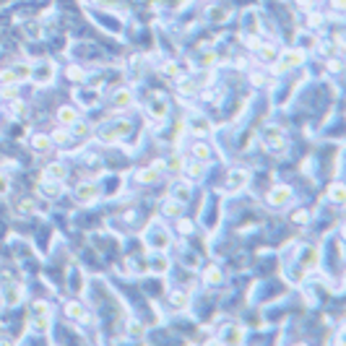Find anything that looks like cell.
I'll return each instance as SVG.
<instances>
[{
	"label": "cell",
	"instance_id": "1",
	"mask_svg": "<svg viewBox=\"0 0 346 346\" xmlns=\"http://www.w3.org/2000/svg\"><path fill=\"white\" fill-rule=\"evenodd\" d=\"M292 201V190L289 187H284V185H279V187H274L271 190V193H268V203H271V206H286Z\"/></svg>",
	"mask_w": 346,
	"mask_h": 346
},
{
	"label": "cell",
	"instance_id": "2",
	"mask_svg": "<svg viewBox=\"0 0 346 346\" xmlns=\"http://www.w3.org/2000/svg\"><path fill=\"white\" fill-rule=\"evenodd\" d=\"M302 60H304V52H299V50H289V52H284V57L279 60L276 70H286V68H292V65H299Z\"/></svg>",
	"mask_w": 346,
	"mask_h": 346
},
{
	"label": "cell",
	"instance_id": "3",
	"mask_svg": "<svg viewBox=\"0 0 346 346\" xmlns=\"http://www.w3.org/2000/svg\"><path fill=\"white\" fill-rule=\"evenodd\" d=\"M97 198V185H81L75 190V201L79 203H91Z\"/></svg>",
	"mask_w": 346,
	"mask_h": 346
},
{
	"label": "cell",
	"instance_id": "4",
	"mask_svg": "<svg viewBox=\"0 0 346 346\" xmlns=\"http://www.w3.org/2000/svg\"><path fill=\"white\" fill-rule=\"evenodd\" d=\"M245 180H247L245 172H240V169L232 172V175H229V180H226V190H229V193H235V190H240L245 185Z\"/></svg>",
	"mask_w": 346,
	"mask_h": 346
},
{
	"label": "cell",
	"instance_id": "5",
	"mask_svg": "<svg viewBox=\"0 0 346 346\" xmlns=\"http://www.w3.org/2000/svg\"><path fill=\"white\" fill-rule=\"evenodd\" d=\"M57 120H60L63 125H73L75 120H79V112H75L73 107H63V109L57 112Z\"/></svg>",
	"mask_w": 346,
	"mask_h": 346
},
{
	"label": "cell",
	"instance_id": "6",
	"mask_svg": "<svg viewBox=\"0 0 346 346\" xmlns=\"http://www.w3.org/2000/svg\"><path fill=\"white\" fill-rule=\"evenodd\" d=\"M328 193H331V198H333L336 203H343V201H346V187H343L341 182L331 185V190H328Z\"/></svg>",
	"mask_w": 346,
	"mask_h": 346
},
{
	"label": "cell",
	"instance_id": "7",
	"mask_svg": "<svg viewBox=\"0 0 346 346\" xmlns=\"http://www.w3.org/2000/svg\"><path fill=\"white\" fill-rule=\"evenodd\" d=\"M151 114H153V118H164V114H167V102L164 99H153L151 102Z\"/></svg>",
	"mask_w": 346,
	"mask_h": 346
},
{
	"label": "cell",
	"instance_id": "8",
	"mask_svg": "<svg viewBox=\"0 0 346 346\" xmlns=\"http://www.w3.org/2000/svg\"><path fill=\"white\" fill-rule=\"evenodd\" d=\"M265 138H268V146H274V148H281V146H284V138L279 136V130H276V128L268 130V133H265Z\"/></svg>",
	"mask_w": 346,
	"mask_h": 346
},
{
	"label": "cell",
	"instance_id": "9",
	"mask_svg": "<svg viewBox=\"0 0 346 346\" xmlns=\"http://www.w3.org/2000/svg\"><path fill=\"white\" fill-rule=\"evenodd\" d=\"M157 180H159L157 169H143V172H138V182H143V185H151V182H157Z\"/></svg>",
	"mask_w": 346,
	"mask_h": 346
},
{
	"label": "cell",
	"instance_id": "10",
	"mask_svg": "<svg viewBox=\"0 0 346 346\" xmlns=\"http://www.w3.org/2000/svg\"><path fill=\"white\" fill-rule=\"evenodd\" d=\"M65 313H68L70 318H81V320H89V318L84 315V310H81V304H79V302H70V304L65 307Z\"/></svg>",
	"mask_w": 346,
	"mask_h": 346
},
{
	"label": "cell",
	"instance_id": "11",
	"mask_svg": "<svg viewBox=\"0 0 346 346\" xmlns=\"http://www.w3.org/2000/svg\"><path fill=\"white\" fill-rule=\"evenodd\" d=\"M172 196H175L177 201H185V198L190 196V187H187L185 182H182V185H180V182H175V187H172Z\"/></svg>",
	"mask_w": 346,
	"mask_h": 346
},
{
	"label": "cell",
	"instance_id": "12",
	"mask_svg": "<svg viewBox=\"0 0 346 346\" xmlns=\"http://www.w3.org/2000/svg\"><path fill=\"white\" fill-rule=\"evenodd\" d=\"M63 177H65V167H63V164L47 167V180H63Z\"/></svg>",
	"mask_w": 346,
	"mask_h": 346
},
{
	"label": "cell",
	"instance_id": "13",
	"mask_svg": "<svg viewBox=\"0 0 346 346\" xmlns=\"http://www.w3.org/2000/svg\"><path fill=\"white\" fill-rule=\"evenodd\" d=\"M193 153H196V159H208V157H211V148L203 146V143H196V146H193Z\"/></svg>",
	"mask_w": 346,
	"mask_h": 346
},
{
	"label": "cell",
	"instance_id": "14",
	"mask_svg": "<svg viewBox=\"0 0 346 346\" xmlns=\"http://www.w3.org/2000/svg\"><path fill=\"white\" fill-rule=\"evenodd\" d=\"M31 146H34V148H40V151H47V148H50V138H47V136H34Z\"/></svg>",
	"mask_w": 346,
	"mask_h": 346
},
{
	"label": "cell",
	"instance_id": "15",
	"mask_svg": "<svg viewBox=\"0 0 346 346\" xmlns=\"http://www.w3.org/2000/svg\"><path fill=\"white\" fill-rule=\"evenodd\" d=\"M0 84L13 86V84H16V73H13V70H0Z\"/></svg>",
	"mask_w": 346,
	"mask_h": 346
},
{
	"label": "cell",
	"instance_id": "16",
	"mask_svg": "<svg viewBox=\"0 0 346 346\" xmlns=\"http://www.w3.org/2000/svg\"><path fill=\"white\" fill-rule=\"evenodd\" d=\"M40 70H42V73H40V75H34V81H40V84H47V81H50V75H52V73H50L52 68H50V65H42Z\"/></svg>",
	"mask_w": 346,
	"mask_h": 346
},
{
	"label": "cell",
	"instance_id": "17",
	"mask_svg": "<svg viewBox=\"0 0 346 346\" xmlns=\"http://www.w3.org/2000/svg\"><path fill=\"white\" fill-rule=\"evenodd\" d=\"M206 281H208V284H219V281H221L219 268H208V271H206Z\"/></svg>",
	"mask_w": 346,
	"mask_h": 346
},
{
	"label": "cell",
	"instance_id": "18",
	"mask_svg": "<svg viewBox=\"0 0 346 346\" xmlns=\"http://www.w3.org/2000/svg\"><path fill=\"white\" fill-rule=\"evenodd\" d=\"M13 73H16V81H24V79H29V75H31L26 65H16V68H13Z\"/></svg>",
	"mask_w": 346,
	"mask_h": 346
},
{
	"label": "cell",
	"instance_id": "19",
	"mask_svg": "<svg viewBox=\"0 0 346 346\" xmlns=\"http://www.w3.org/2000/svg\"><path fill=\"white\" fill-rule=\"evenodd\" d=\"M172 304H175V307H185V304H187V294L175 292V294H172Z\"/></svg>",
	"mask_w": 346,
	"mask_h": 346
},
{
	"label": "cell",
	"instance_id": "20",
	"mask_svg": "<svg viewBox=\"0 0 346 346\" xmlns=\"http://www.w3.org/2000/svg\"><path fill=\"white\" fill-rule=\"evenodd\" d=\"M40 187H42V193H47V196H57V193H60V187L52 185V182H42Z\"/></svg>",
	"mask_w": 346,
	"mask_h": 346
},
{
	"label": "cell",
	"instance_id": "21",
	"mask_svg": "<svg viewBox=\"0 0 346 346\" xmlns=\"http://www.w3.org/2000/svg\"><path fill=\"white\" fill-rule=\"evenodd\" d=\"M73 133H75V136H86V133H89V125H84V123L75 120V123H73Z\"/></svg>",
	"mask_w": 346,
	"mask_h": 346
},
{
	"label": "cell",
	"instance_id": "22",
	"mask_svg": "<svg viewBox=\"0 0 346 346\" xmlns=\"http://www.w3.org/2000/svg\"><path fill=\"white\" fill-rule=\"evenodd\" d=\"M187 172H190V177H201V175H203V167H201L198 162H193V164L187 167Z\"/></svg>",
	"mask_w": 346,
	"mask_h": 346
},
{
	"label": "cell",
	"instance_id": "23",
	"mask_svg": "<svg viewBox=\"0 0 346 346\" xmlns=\"http://www.w3.org/2000/svg\"><path fill=\"white\" fill-rule=\"evenodd\" d=\"M68 75H70L73 81H84V70H81V68H70Z\"/></svg>",
	"mask_w": 346,
	"mask_h": 346
},
{
	"label": "cell",
	"instance_id": "24",
	"mask_svg": "<svg viewBox=\"0 0 346 346\" xmlns=\"http://www.w3.org/2000/svg\"><path fill=\"white\" fill-rule=\"evenodd\" d=\"M164 211H167L169 216H180V203H167Z\"/></svg>",
	"mask_w": 346,
	"mask_h": 346
},
{
	"label": "cell",
	"instance_id": "25",
	"mask_svg": "<svg viewBox=\"0 0 346 346\" xmlns=\"http://www.w3.org/2000/svg\"><path fill=\"white\" fill-rule=\"evenodd\" d=\"M47 325H50V323H47V318H36V323H34V328H36V331H47Z\"/></svg>",
	"mask_w": 346,
	"mask_h": 346
},
{
	"label": "cell",
	"instance_id": "26",
	"mask_svg": "<svg viewBox=\"0 0 346 346\" xmlns=\"http://www.w3.org/2000/svg\"><path fill=\"white\" fill-rule=\"evenodd\" d=\"M114 102H118V104H128V102H130V94H128V91H123V94L114 97Z\"/></svg>",
	"mask_w": 346,
	"mask_h": 346
},
{
	"label": "cell",
	"instance_id": "27",
	"mask_svg": "<svg viewBox=\"0 0 346 346\" xmlns=\"http://www.w3.org/2000/svg\"><path fill=\"white\" fill-rule=\"evenodd\" d=\"M68 138H70V136H68L65 130H57V133H55V141H57V143H68Z\"/></svg>",
	"mask_w": 346,
	"mask_h": 346
},
{
	"label": "cell",
	"instance_id": "28",
	"mask_svg": "<svg viewBox=\"0 0 346 346\" xmlns=\"http://www.w3.org/2000/svg\"><path fill=\"white\" fill-rule=\"evenodd\" d=\"M164 73H167V75H177V65H175V63H167V65H164Z\"/></svg>",
	"mask_w": 346,
	"mask_h": 346
},
{
	"label": "cell",
	"instance_id": "29",
	"mask_svg": "<svg viewBox=\"0 0 346 346\" xmlns=\"http://www.w3.org/2000/svg\"><path fill=\"white\" fill-rule=\"evenodd\" d=\"M18 297H21V289H11L8 292V302H18Z\"/></svg>",
	"mask_w": 346,
	"mask_h": 346
},
{
	"label": "cell",
	"instance_id": "30",
	"mask_svg": "<svg viewBox=\"0 0 346 346\" xmlns=\"http://www.w3.org/2000/svg\"><path fill=\"white\" fill-rule=\"evenodd\" d=\"M34 313L45 315V313H47V304H45V302H36V304H34Z\"/></svg>",
	"mask_w": 346,
	"mask_h": 346
},
{
	"label": "cell",
	"instance_id": "31",
	"mask_svg": "<svg viewBox=\"0 0 346 346\" xmlns=\"http://www.w3.org/2000/svg\"><path fill=\"white\" fill-rule=\"evenodd\" d=\"M180 89H182L185 94H190V91H193V81H180Z\"/></svg>",
	"mask_w": 346,
	"mask_h": 346
},
{
	"label": "cell",
	"instance_id": "32",
	"mask_svg": "<svg viewBox=\"0 0 346 346\" xmlns=\"http://www.w3.org/2000/svg\"><path fill=\"white\" fill-rule=\"evenodd\" d=\"M164 268H167V260L164 258H159L157 263H153V271H164Z\"/></svg>",
	"mask_w": 346,
	"mask_h": 346
},
{
	"label": "cell",
	"instance_id": "33",
	"mask_svg": "<svg viewBox=\"0 0 346 346\" xmlns=\"http://www.w3.org/2000/svg\"><path fill=\"white\" fill-rule=\"evenodd\" d=\"M294 221H297V224L307 221V211H297V214H294Z\"/></svg>",
	"mask_w": 346,
	"mask_h": 346
},
{
	"label": "cell",
	"instance_id": "34",
	"mask_svg": "<svg viewBox=\"0 0 346 346\" xmlns=\"http://www.w3.org/2000/svg\"><path fill=\"white\" fill-rule=\"evenodd\" d=\"M6 190H8V180L0 175V193H6Z\"/></svg>",
	"mask_w": 346,
	"mask_h": 346
},
{
	"label": "cell",
	"instance_id": "35",
	"mask_svg": "<svg viewBox=\"0 0 346 346\" xmlns=\"http://www.w3.org/2000/svg\"><path fill=\"white\" fill-rule=\"evenodd\" d=\"M328 68H331L333 73H338V70H341V63H336V60H333V63H328Z\"/></svg>",
	"mask_w": 346,
	"mask_h": 346
},
{
	"label": "cell",
	"instance_id": "36",
	"mask_svg": "<svg viewBox=\"0 0 346 346\" xmlns=\"http://www.w3.org/2000/svg\"><path fill=\"white\" fill-rule=\"evenodd\" d=\"M21 109H24L21 102H13V104H11V112H21Z\"/></svg>",
	"mask_w": 346,
	"mask_h": 346
},
{
	"label": "cell",
	"instance_id": "37",
	"mask_svg": "<svg viewBox=\"0 0 346 346\" xmlns=\"http://www.w3.org/2000/svg\"><path fill=\"white\" fill-rule=\"evenodd\" d=\"M130 333H133V336H141L143 328H141V325H130Z\"/></svg>",
	"mask_w": 346,
	"mask_h": 346
},
{
	"label": "cell",
	"instance_id": "38",
	"mask_svg": "<svg viewBox=\"0 0 346 346\" xmlns=\"http://www.w3.org/2000/svg\"><path fill=\"white\" fill-rule=\"evenodd\" d=\"M180 229L182 232H190V221H180Z\"/></svg>",
	"mask_w": 346,
	"mask_h": 346
},
{
	"label": "cell",
	"instance_id": "39",
	"mask_svg": "<svg viewBox=\"0 0 346 346\" xmlns=\"http://www.w3.org/2000/svg\"><path fill=\"white\" fill-rule=\"evenodd\" d=\"M343 3H346V0H333V6H336V8H343Z\"/></svg>",
	"mask_w": 346,
	"mask_h": 346
},
{
	"label": "cell",
	"instance_id": "40",
	"mask_svg": "<svg viewBox=\"0 0 346 346\" xmlns=\"http://www.w3.org/2000/svg\"><path fill=\"white\" fill-rule=\"evenodd\" d=\"M0 307H3V302H0Z\"/></svg>",
	"mask_w": 346,
	"mask_h": 346
}]
</instances>
